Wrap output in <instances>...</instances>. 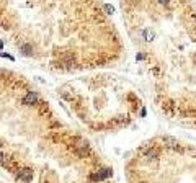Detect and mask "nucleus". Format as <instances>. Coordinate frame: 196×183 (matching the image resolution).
<instances>
[{"mask_svg":"<svg viewBox=\"0 0 196 183\" xmlns=\"http://www.w3.org/2000/svg\"><path fill=\"white\" fill-rule=\"evenodd\" d=\"M2 35L20 57L56 74L100 71L126 56L98 0H2Z\"/></svg>","mask_w":196,"mask_h":183,"instance_id":"f03ea898","label":"nucleus"},{"mask_svg":"<svg viewBox=\"0 0 196 183\" xmlns=\"http://www.w3.org/2000/svg\"><path fill=\"white\" fill-rule=\"evenodd\" d=\"M69 113L92 133H115L131 126L144 110L137 88L115 72H85L57 88Z\"/></svg>","mask_w":196,"mask_h":183,"instance_id":"20e7f679","label":"nucleus"},{"mask_svg":"<svg viewBox=\"0 0 196 183\" xmlns=\"http://www.w3.org/2000/svg\"><path fill=\"white\" fill-rule=\"evenodd\" d=\"M121 10L157 110L196 129V8L190 0H121Z\"/></svg>","mask_w":196,"mask_h":183,"instance_id":"7ed1b4c3","label":"nucleus"},{"mask_svg":"<svg viewBox=\"0 0 196 183\" xmlns=\"http://www.w3.org/2000/svg\"><path fill=\"white\" fill-rule=\"evenodd\" d=\"M2 167L13 183H113V167L18 72L0 75Z\"/></svg>","mask_w":196,"mask_h":183,"instance_id":"f257e3e1","label":"nucleus"},{"mask_svg":"<svg viewBox=\"0 0 196 183\" xmlns=\"http://www.w3.org/2000/svg\"><path fill=\"white\" fill-rule=\"evenodd\" d=\"M129 183H196V146L172 136H154L126 164Z\"/></svg>","mask_w":196,"mask_h":183,"instance_id":"39448f33","label":"nucleus"}]
</instances>
